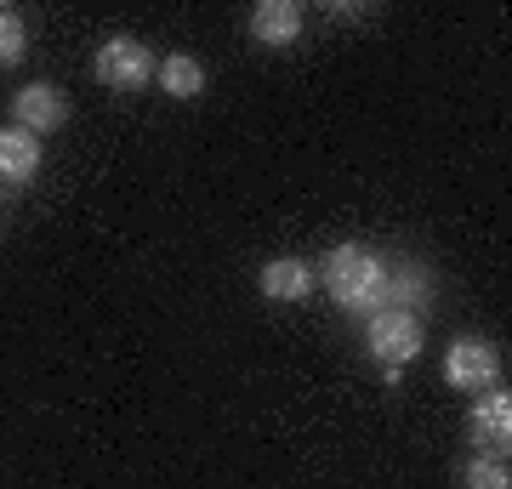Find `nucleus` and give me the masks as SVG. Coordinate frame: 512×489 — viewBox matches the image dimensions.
Segmentation results:
<instances>
[{"label": "nucleus", "mask_w": 512, "mask_h": 489, "mask_svg": "<svg viewBox=\"0 0 512 489\" xmlns=\"http://www.w3.org/2000/svg\"><path fill=\"white\" fill-rule=\"evenodd\" d=\"M12 120H18V131H29V137L57 131L69 120V97L57 86H46V80H35V86H23L18 97H12Z\"/></svg>", "instance_id": "nucleus-6"}, {"label": "nucleus", "mask_w": 512, "mask_h": 489, "mask_svg": "<svg viewBox=\"0 0 512 489\" xmlns=\"http://www.w3.org/2000/svg\"><path fill=\"white\" fill-rule=\"evenodd\" d=\"M92 74H97L109 91H143L148 80H154V52H148L143 40L114 35V40H103V46H97Z\"/></svg>", "instance_id": "nucleus-3"}, {"label": "nucleus", "mask_w": 512, "mask_h": 489, "mask_svg": "<svg viewBox=\"0 0 512 489\" xmlns=\"http://www.w3.org/2000/svg\"><path fill=\"white\" fill-rule=\"evenodd\" d=\"M296 35H302V6L296 0H262V6H251L256 46H291Z\"/></svg>", "instance_id": "nucleus-8"}, {"label": "nucleus", "mask_w": 512, "mask_h": 489, "mask_svg": "<svg viewBox=\"0 0 512 489\" xmlns=\"http://www.w3.org/2000/svg\"><path fill=\"white\" fill-rule=\"evenodd\" d=\"M433 302V273L421 268V262H404L399 273H387L382 279V308H404V313H416Z\"/></svg>", "instance_id": "nucleus-9"}, {"label": "nucleus", "mask_w": 512, "mask_h": 489, "mask_svg": "<svg viewBox=\"0 0 512 489\" xmlns=\"http://www.w3.org/2000/svg\"><path fill=\"white\" fill-rule=\"evenodd\" d=\"M495 376H501V347L495 342H484V336L450 342V353H444V381H450V387L484 393V387H495Z\"/></svg>", "instance_id": "nucleus-4"}, {"label": "nucleus", "mask_w": 512, "mask_h": 489, "mask_svg": "<svg viewBox=\"0 0 512 489\" xmlns=\"http://www.w3.org/2000/svg\"><path fill=\"white\" fill-rule=\"evenodd\" d=\"M256 285H262V296H274V302H308L319 279H313V268L302 256H274V262H262Z\"/></svg>", "instance_id": "nucleus-7"}, {"label": "nucleus", "mask_w": 512, "mask_h": 489, "mask_svg": "<svg viewBox=\"0 0 512 489\" xmlns=\"http://www.w3.org/2000/svg\"><path fill=\"white\" fill-rule=\"evenodd\" d=\"M35 171H40V137H29V131H0V182L23 188Z\"/></svg>", "instance_id": "nucleus-10"}, {"label": "nucleus", "mask_w": 512, "mask_h": 489, "mask_svg": "<svg viewBox=\"0 0 512 489\" xmlns=\"http://www.w3.org/2000/svg\"><path fill=\"white\" fill-rule=\"evenodd\" d=\"M370 353L387 364V381H399V370L416 364L421 353V319L404 308H376L370 313Z\"/></svg>", "instance_id": "nucleus-2"}, {"label": "nucleus", "mask_w": 512, "mask_h": 489, "mask_svg": "<svg viewBox=\"0 0 512 489\" xmlns=\"http://www.w3.org/2000/svg\"><path fill=\"white\" fill-rule=\"evenodd\" d=\"M23 52H29V29H23L18 6H0V69L23 63Z\"/></svg>", "instance_id": "nucleus-12"}, {"label": "nucleus", "mask_w": 512, "mask_h": 489, "mask_svg": "<svg viewBox=\"0 0 512 489\" xmlns=\"http://www.w3.org/2000/svg\"><path fill=\"white\" fill-rule=\"evenodd\" d=\"M473 438H478V455L507 461V444H512V393L507 387H484L473 399Z\"/></svg>", "instance_id": "nucleus-5"}, {"label": "nucleus", "mask_w": 512, "mask_h": 489, "mask_svg": "<svg viewBox=\"0 0 512 489\" xmlns=\"http://www.w3.org/2000/svg\"><path fill=\"white\" fill-rule=\"evenodd\" d=\"M382 279H387V262L365 245H336L325 256V290L353 313H376L382 308Z\"/></svg>", "instance_id": "nucleus-1"}, {"label": "nucleus", "mask_w": 512, "mask_h": 489, "mask_svg": "<svg viewBox=\"0 0 512 489\" xmlns=\"http://www.w3.org/2000/svg\"><path fill=\"white\" fill-rule=\"evenodd\" d=\"M154 80H160L171 97H200V91H205V69L194 63V57H183V52L165 57L160 69H154Z\"/></svg>", "instance_id": "nucleus-11"}, {"label": "nucleus", "mask_w": 512, "mask_h": 489, "mask_svg": "<svg viewBox=\"0 0 512 489\" xmlns=\"http://www.w3.org/2000/svg\"><path fill=\"white\" fill-rule=\"evenodd\" d=\"M461 484L467 489H512V472H507V461H495V455H473L467 472H461Z\"/></svg>", "instance_id": "nucleus-13"}]
</instances>
